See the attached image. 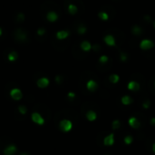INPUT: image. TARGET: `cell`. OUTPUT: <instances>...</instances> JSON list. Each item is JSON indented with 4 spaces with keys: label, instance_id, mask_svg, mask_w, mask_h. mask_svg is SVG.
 Listing matches in <instances>:
<instances>
[{
    "label": "cell",
    "instance_id": "44dd1931",
    "mask_svg": "<svg viewBox=\"0 0 155 155\" xmlns=\"http://www.w3.org/2000/svg\"><path fill=\"white\" fill-rule=\"evenodd\" d=\"M16 20L18 22H24L25 21V15L23 13H18L17 16H16Z\"/></svg>",
    "mask_w": 155,
    "mask_h": 155
},
{
    "label": "cell",
    "instance_id": "8fae6325",
    "mask_svg": "<svg viewBox=\"0 0 155 155\" xmlns=\"http://www.w3.org/2000/svg\"><path fill=\"white\" fill-rule=\"evenodd\" d=\"M104 41L108 45H114V44H115L114 38H113V35H106L104 37Z\"/></svg>",
    "mask_w": 155,
    "mask_h": 155
},
{
    "label": "cell",
    "instance_id": "f546056e",
    "mask_svg": "<svg viewBox=\"0 0 155 155\" xmlns=\"http://www.w3.org/2000/svg\"><path fill=\"white\" fill-rule=\"evenodd\" d=\"M154 27H155V23H154Z\"/></svg>",
    "mask_w": 155,
    "mask_h": 155
},
{
    "label": "cell",
    "instance_id": "277c9868",
    "mask_svg": "<svg viewBox=\"0 0 155 155\" xmlns=\"http://www.w3.org/2000/svg\"><path fill=\"white\" fill-rule=\"evenodd\" d=\"M10 95L14 100H16V101L20 100L21 98H22V93H21V91L19 89H17V88L13 89L10 92Z\"/></svg>",
    "mask_w": 155,
    "mask_h": 155
},
{
    "label": "cell",
    "instance_id": "4fadbf2b",
    "mask_svg": "<svg viewBox=\"0 0 155 155\" xmlns=\"http://www.w3.org/2000/svg\"><path fill=\"white\" fill-rule=\"evenodd\" d=\"M139 87H140V85L136 82H130L129 84H128V89L132 91H137Z\"/></svg>",
    "mask_w": 155,
    "mask_h": 155
},
{
    "label": "cell",
    "instance_id": "484cf974",
    "mask_svg": "<svg viewBox=\"0 0 155 155\" xmlns=\"http://www.w3.org/2000/svg\"><path fill=\"white\" fill-rule=\"evenodd\" d=\"M19 111H20V113H26V108L25 106H19Z\"/></svg>",
    "mask_w": 155,
    "mask_h": 155
},
{
    "label": "cell",
    "instance_id": "5bb4252c",
    "mask_svg": "<svg viewBox=\"0 0 155 155\" xmlns=\"http://www.w3.org/2000/svg\"><path fill=\"white\" fill-rule=\"evenodd\" d=\"M68 12L71 15H75L76 12H77V6L75 5H74V4H70V5H68Z\"/></svg>",
    "mask_w": 155,
    "mask_h": 155
},
{
    "label": "cell",
    "instance_id": "5b68a950",
    "mask_svg": "<svg viewBox=\"0 0 155 155\" xmlns=\"http://www.w3.org/2000/svg\"><path fill=\"white\" fill-rule=\"evenodd\" d=\"M32 120L33 122H35V123H37V124L39 125H42L44 124V123H45V120L43 119V117L41 116L39 113H34L32 114Z\"/></svg>",
    "mask_w": 155,
    "mask_h": 155
},
{
    "label": "cell",
    "instance_id": "83f0119b",
    "mask_svg": "<svg viewBox=\"0 0 155 155\" xmlns=\"http://www.w3.org/2000/svg\"><path fill=\"white\" fill-rule=\"evenodd\" d=\"M3 33H4V32H3V28L0 26V37H1V36L3 35Z\"/></svg>",
    "mask_w": 155,
    "mask_h": 155
},
{
    "label": "cell",
    "instance_id": "cb8c5ba5",
    "mask_svg": "<svg viewBox=\"0 0 155 155\" xmlns=\"http://www.w3.org/2000/svg\"><path fill=\"white\" fill-rule=\"evenodd\" d=\"M99 15V17H100L101 19H103V20H107L108 19V15L106 13H103V12L99 13V15Z\"/></svg>",
    "mask_w": 155,
    "mask_h": 155
},
{
    "label": "cell",
    "instance_id": "3957f363",
    "mask_svg": "<svg viewBox=\"0 0 155 155\" xmlns=\"http://www.w3.org/2000/svg\"><path fill=\"white\" fill-rule=\"evenodd\" d=\"M58 18H59V15H58L57 13L55 12V11H49V12H47V14H46V20H47L48 22L55 23L58 20Z\"/></svg>",
    "mask_w": 155,
    "mask_h": 155
},
{
    "label": "cell",
    "instance_id": "603a6c76",
    "mask_svg": "<svg viewBox=\"0 0 155 155\" xmlns=\"http://www.w3.org/2000/svg\"><path fill=\"white\" fill-rule=\"evenodd\" d=\"M85 31H86V27H85V26H83V25H81V26H79V27L77 28V32H78V34H80V35L84 34Z\"/></svg>",
    "mask_w": 155,
    "mask_h": 155
},
{
    "label": "cell",
    "instance_id": "8992f818",
    "mask_svg": "<svg viewBox=\"0 0 155 155\" xmlns=\"http://www.w3.org/2000/svg\"><path fill=\"white\" fill-rule=\"evenodd\" d=\"M140 46H141V48H142L143 50H148V49H150V48H152L153 46V43L152 42L151 40L145 39V40L142 41Z\"/></svg>",
    "mask_w": 155,
    "mask_h": 155
},
{
    "label": "cell",
    "instance_id": "f1b7e54d",
    "mask_svg": "<svg viewBox=\"0 0 155 155\" xmlns=\"http://www.w3.org/2000/svg\"><path fill=\"white\" fill-rule=\"evenodd\" d=\"M153 152H154V153H155V143L153 145Z\"/></svg>",
    "mask_w": 155,
    "mask_h": 155
},
{
    "label": "cell",
    "instance_id": "ffe728a7",
    "mask_svg": "<svg viewBox=\"0 0 155 155\" xmlns=\"http://www.w3.org/2000/svg\"><path fill=\"white\" fill-rule=\"evenodd\" d=\"M132 99H131L130 96H124V97H123V99H122V102H123V104H129L130 103H132Z\"/></svg>",
    "mask_w": 155,
    "mask_h": 155
},
{
    "label": "cell",
    "instance_id": "d4e9b609",
    "mask_svg": "<svg viewBox=\"0 0 155 155\" xmlns=\"http://www.w3.org/2000/svg\"><path fill=\"white\" fill-rule=\"evenodd\" d=\"M132 141H133V138L130 137V136H128V137H126L124 139L125 143H132Z\"/></svg>",
    "mask_w": 155,
    "mask_h": 155
},
{
    "label": "cell",
    "instance_id": "e0dca14e",
    "mask_svg": "<svg viewBox=\"0 0 155 155\" xmlns=\"http://www.w3.org/2000/svg\"><path fill=\"white\" fill-rule=\"evenodd\" d=\"M86 117L89 121H94L96 119V113L93 111H89L86 114Z\"/></svg>",
    "mask_w": 155,
    "mask_h": 155
},
{
    "label": "cell",
    "instance_id": "2e32d148",
    "mask_svg": "<svg viewBox=\"0 0 155 155\" xmlns=\"http://www.w3.org/2000/svg\"><path fill=\"white\" fill-rule=\"evenodd\" d=\"M81 48L83 49V51H85V52H87V51H89L91 49V45L90 43L87 42V41H83L82 44H81Z\"/></svg>",
    "mask_w": 155,
    "mask_h": 155
},
{
    "label": "cell",
    "instance_id": "6da1fadb",
    "mask_svg": "<svg viewBox=\"0 0 155 155\" xmlns=\"http://www.w3.org/2000/svg\"><path fill=\"white\" fill-rule=\"evenodd\" d=\"M14 36L17 41H20V42H25V41L27 40L28 38V35L27 32L24 29H21V28H18L15 31L14 33Z\"/></svg>",
    "mask_w": 155,
    "mask_h": 155
},
{
    "label": "cell",
    "instance_id": "ba28073f",
    "mask_svg": "<svg viewBox=\"0 0 155 155\" xmlns=\"http://www.w3.org/2000/svg\"><path fill=\"white\" fill-rule=\"evenodd\" d=\"M15 152H16V147L15 145H10L7 148H5L4 153H5V155H13L15 154Z\"/></svg>",
    "mask_w": 155,
    "mask_h": 155
},
{
    "label": "cell",
    "instance_id": "7402d4cb",
    "mask_svg": "<svg viewBox=\"0 0 155 155\" xmlns=\"http://www.w3.org/2000/svg\"><path fill=\"white\" fill-rule=\"evenodd\" d=\"M110 80H111V82H112V83H116L118 81H119V76H118V75H111V76H110Z\"/></svg>",
    "mask_w": 155,
    "mask_h": 155
},
{
    "label": "cell",
    "instance_id": "4dcf8cb0",
    "mask_svg": "<svg viewBox=\"0 0 155 155\" xmlns=\"http://www.w3.org/2000/svg\"><path fill=\"white\" fill-rule=\"evenodd\" d=\"M22 155H26V154H22Z\"/></svg>",
    "mask_w": 155,
    "mask_h": 155
},
{
    "label": "cell",
    "instance_id": "d6986e66",
    "mask_svg": "<svg viewBox=\"0 0 155 155\" xmlns=\"http://www.w3.org/2000/svg\"><path fill=\"white\" fill-rule=\"evenodd\" d=\"M36 33H37V35H39V36H43V35H45L46 30H45V27H39L37 29V31H36Z\"/></svg>",
    "mask_w": 155,
    "mask_h": 155
},
{
    "label": "cell",
    "instance_id": "30bf717a",
    "mask_svg": "<svg viewBox=\"0 0 155 155\" xmlns=\"http://www.w3.org/2000/svg\"><path fill=\"white\" fill-rule=\"evenodd\" d=\"M17 58H18V54L15 51H11L7 55V59L10 62H15V61L17 60Z\"/></svg>",
    "mask_w": 155,
    "mask_h": 155
},
{
    "label": "cell",
    "instance_id": "7c38bea8",
    "mask_svg": "<svg viewBox=\"0 0 155 155\" xmlns=\"http://www.w3.org/2000/svg\"><path fill=\"white\" fill-rule=\"evenodd\" d=\"M103 143L106 146H109V145H112L113 143V134H110L108 135L107 137L104 138V141H103Z\"/></svg>",
    "mask_w": 155,
    "mask_h": 155
},
{
    "label": "cell",
    "instance_id": "7a4b0ae2",
    "mask_svg": "<svg viewBox=\"0 0 155 155\" xmlns=\"http://www.w3.org/2000/svg\"><path fill=\"white\" fill-rule=\"evenodd\" d=\"M72 127H73V124H72V123H71L69 120H66V119H65V120L61 121L60 129L63 131V132H65V133H66V132H69V131L72 129Z\"/></svg>",
    "mask_w": 155,
    "mask_h": 155
},
{
    "label": "cell",
    "instance_id": "ac0fdd59",
    "mask_svg": "<svg viewBox=\"0 0 155 155\" xmlns=\"http://www.w3.org/2000/svg\"><path fill=\"white\" fill-rule=\"evenodd\" d=\"M96 87H97V84H96V83L93 82V81L91 80L87 83V88L90 91H94Z\"/></svg>",
    "mask_w": 155,
    "mask_h": 155
},
{
    "label": "cell",
    "instance_id": "52a82bcc",
    "mask_svg": "<svg viewBox=\"0 0 155 155\" xmlns=\"http://www.w3.org/2000/svg\"><path fill=\"white\" fill-rule=\"evenodd\" d=\"M70 35V33L68 32V31H65V30H61V31H58L56 34H55V36L57 38L58 40H64L65 38H67Z\"/></svg>",
    "mask_w": 155,
    "mask_h": 155
},
{
    "label": "cell",
    "instance_id": "4316f807",
    "mask_svg": "<svg viewBox=\"0 0 155 155\" xmlns=\"http://www.w3.org/2000/svg\"><path fill=\"white\" fill-rule=\"evenodd\" d=\"M107 60H108V57H107V56H105V55H103V56H102V57L100 58V62L101 63L107 62Z\"/></svg>",
    "mask_w": 155,
    "mask_h": 155
},
{
    "label": "cell",
    "instance_id": "9a60e30c",
    "mask_svg": "<svg viewBox=\"0 0 155 155\" xmlns=\"http://www.w3.org/2000/svg\"><path fill=\"white\" fill-rule=\"evenodd\" d=\"M129 123L132 127H134V128H138L139 127V125H140V123H139V121L136 119V118H131L130 120H129Z\"/></svg>",
    "mask_w": 155,
    "mask_h": 155
},
{
    "label": "cell",
    "instance_id": "9c48e42d",
    "mask_svg": "<svg viewBox=\"0 0 155 155\" xmlns=\"http://www.w3.org/2000/svg\"><path fill=\"white\" fill-rule=\"evenodd\" d=\"M49 84V80H48L46 77H43L40 78L39 80L37 81V85L40 88H45L46 87L47 85Z\"/></svg>",
    "mask_w": 155,
    "mask_h": 155
}]
</instances>
